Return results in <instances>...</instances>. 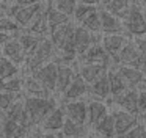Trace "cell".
Instances as JSON below:
<instances>
[{
  "label": "cell",
  "instance_id": "6da1fadb",
  "mask_svg": "<svg viewBox=\"0 0 146 138\" xmlns=\"http://www.w3.org/2000/svg\"><path fill=\"white\" fill-rule=\"evenodd\" d=\"M25 102V111H27V124L29 129L41 124L47 115H50L57 108V102L50 97H38V96H30L24 99Z\"/></svg>",
  "mask_w": 146,
  "mask_h": 138
},
{
  "label": "cell",
  "instance_id": "7a4b0ae2",
  "mask_svg": "<svg viewBox=\"0 0 146 138\" xmlns=\"http://www.w3.org/2000/svg\"><path fill=\"white\" fill-rule=\"evenodd\" d=\"M55 52H57V47L54 46L52 39H42L39 47L27 58V68H29V71L32 74H35L38 69H41L42 66L50 63V60H54Z\"/></svg>",
  "mask_w": 146,
  "mask_h": 138
},
{
  "label": "cell",
  "instance_id": "3957f363",
  "mask_svg": "<svg viewBox=\"0 0 146 138\" xmlns=\"http://www.w3.org/2000/svg\"><path fill=\"white\" fill-rule=\"evenodd\" d=\"M123 22H124L126 30L130 34H133V36L138 38V36L146 34V19L137 2H132V5H130L129 11H127L126 17L123 19Z\"/></svg>",
  "mask_w": 146,
  "mask_h": 138
},
{
  "label": "cell",
  "instance_id": "277c9868",
  "mask_svg": "<svg viewBox=\"0 0 146 138\" xmlns=\"http://www.w3.org/2000/svg\"><path fill=\"white\" fill-rule=\"evenodd\" d=\"M116 64H126V66H132V68L141 69L145 72L146 69V58L141 55L140 49L137 47L135 42H127L123 47L119 53L116 55Z\"/></svg>",
  "mask_w": 146,
  "mask_h": 138
},
{
  "label": "cell",
  "instance_id": "5b68a950",
  "mask_svg": "<svg viewBox=\"0 0 146 138\" xmlns=\"http://www.w3.org/2000/svg\"><path fill=\"white\" fill-rule=\"evenodd\" d=\"M74 33H76V27L71 22H68V24L60 25L50 31V39L57 49L77 52L76 47H74Z\"/></svg>",
  "mask_w": 146,
  "mask_h": 138
},
{
  "label": "cell",
  "instance_id": "8992f818",
  "mask_svg": "<svg viewBox=\"0 0 146 138\" xmlns=\"http://www.w3.org/2000/svg\"><path fill=\"white\" fill-rule=\"evenodd\" d=\"M58 69H60V64H57L55 61H50L46 66H42L41 69H38L33 75L41 82L42 86H44L49 93H54V91H57Z\"/></svg>",
  "mask_w": 146,
  "mask_h": 138
},
{
  "label": "cell",
  "instance_id": "52a82bcc",
  "mask_svg": "<svg viewBox=\"0 0 146 138\" xmlns=\"http://www.w3.org/2000/svg\"><path fill=\"white\" fill-rule=\"evenodd\" d=\"M138 96H140V90L137 88H129L124 93L113 96L111 102H115L116 105H119L123 110H127L130 113L138 115Z\"/></svg>",
  "mask_w": 146,
  "mask_h": 138
},
{
  "label": "cell",
  "instance_id": "ba28073f",
  "mask_svg": "<svg viewBox=\"0 0 146 138\" xmlns=\"http://www.w3.org/2000/svg\"><path fill=\"white\" fill-rule=\"evenodd\" d=\"M115 125H116V137H124L130 129H133L138 124V115L130 113L127 110L115 111Z\"/></svg>",
  "mask_w": 146,
  "mask_h": 138
},
{
  "label": "cell",
  "instance_id": "9c48e42d",
  "mask_svg": "<svg viewBox=\"0 0 146 138\" xmlns=\"http://www.w3.org/2000/svg\"><path fill=\"white\" fill-rule=\"evenodd\" d=\"M2 52H3V56L10 58L16 64H22L24 61H27V53L21 44L19 38H13V39L3 42L2 44Z\"/></svg>",
  "mask_w": 146,
  "mask_h": 138
},
{
  "label": "cell",
  "instance_id": "30bf717a",
  "mask_svg": "<svg viewBox=\"0 0 146 138\" xmlns=\"http://www.w3.org/2000/svg\"><path fill=\"white\" fill-rule=\"evenodd\" d=\"M96 34L98 33H93V31H90L88 28H85V27H77L76 28V33H74V47H76L79 55H82L85 50H88L94 42H98Z\"/></svg>",
  "mask_w": 146,
  "mask_h": 138
},
{
  "label": "cell",
  "instance_id": "8fae6325",
  "mask_svg": "<svg viewBox=\"0 0 146 138\" xmlns=\"http://www.w3.org/2000/svg\"><path fill=\"white\" fill-rule=\"evenodd\" d=\"M64 113L68 118H71L72 121L79 122V124H85L88 119V105L83 100H71V102L64 104Z\"/></svg>",
  "mask_w": 146,
  "mask_h": 138
},
{
  "label": "cell",
  "instance_id": "7c38bea8",
  "mask_svg": "<svg viewBox=\"0 0 146 138\" xmlns=\"http://www.w3.org/2000/svg\"><path fill=\"white\" fill-rule=\"evenodd\" d=\"M101 22H102V31L105 34H116V33H124L126 27L124 22H121V19L118 16L111 14V13L101 9Z\"/></svg>",
  "mask_w": 146,
  "mask_h": 138
},
{
  "label": "cell",
  "instance_id": "4fadbf2b",
  "mask_svg": "<svg viewBox=\"0 0 146 138\" xmlns=\"http://www.w3.org/2000/svg\"><path fill=\"white\" fill-rule=\"evenodd\" d=\"M90 93L96 96L99 100L105 99L111 94V86H110V78H108V69L104 71L93 83H90Z\"/></svg>",
  "mask_w": 146,
  "mask_h": 138
},
{
  "label": "cell",
  "instance_id": "5bb4252c",
  "mask_svg": "<svg viewBox=\"0 0 146 138\" xmlns=\"http://www.w3.org/2000/svg\"><path fill=\"white\" fill-rule=\"evenodd\" d=\"M42 5L41 3H35V5H27V6H21V9L14 14V21L21 25V27H29L32 24V21L42 11Z\"/></svg>",
  "mask_w": 146,
  "mask_h": 138
},
{
  "label": "cell",
  "instance_id": "9a60e30c",
  "mask_svg": "<svg viewBox=\"0 0 146 138\" xmlns=\"http://www.w3.org/2000/svg\"><path fill=\"white\" fill-rule=\"evenodd\" d=\"M64 121H66L64 108L57 107V108H55L50 115H47V118L42 121V129H44L46 132H58V130L63 129Z\"/></svg>",
  "mask_w": 146,
  "mask_h": 138
},
{
  "label": "cell",
  "instance_id": "2e32d148",
  "mask_svg": "<svg viewBox=\"0 0 146 138\" xmlns=\"http://www.w3.org/2000/svg\"><path fill=\"white\" fill-rule=\"evenodd\" d=\"M127 44V39L123 33H116V34H105L102 38V46L105 47L108 53L111 56H115V61H116V55L123 50V47Z\"/></svg>",
  "mask_w": 146,
  "mask_h": 138
},
{
  "label": "cell",
  "instance_id": "e0dca14e",
  "mask_svg": "<svg viewBox=\"0 0 146 138\" xmlns=\"http://www.w3.org/2000/svg\"><path fill=\"white\" fill-rule=\"evenodd\" d=\"M118 69L123 74L124 80L127 82V86L129 88H137L138 90L140 83L145 80L146 74L141 71V69L132 68V66H126V64H118Z\"/></svg>",
  "mask_w": 146,
  "mask_h": 138
},
{
  "label": "cell",
  "instance_id": "ac0fdd59",
  "mask_svg": "<svg viewBox=\"0 0 146 138\" xmlns=\"http://www.w3.org/2000/svg\"><path fill=\"white\" fill-rule=\"evenodd\" d=\"M88 90H90V83L79 74V72H77L76 78H74L72 83L69 85V88L64 91L63 96H64L66 100H76V99H79L80 96H83Z\"/></svg>",
  "mask_w": 146,
  "mask_h": 138
},
{
  "label": "cell",
  "instance_id": "d6986e66",
  "mask_svg": "<svg viewBox=\"0 0 146 138\" xmlns=\"http://www.w3.org/2000/svg\"><path fill=\"white\" fill-rule=\"evenodd\" d=\"M108 66L101 64V63H90V61H82L79 66V74L85 78L88 83H93L104 71H107Z\"/></svg>",
  "mask_w": 146,
  "mask_h": 138
},
{
  "label": "cell",
  "instance_id": "ffe728a7",
  "mask_svg": "<svg viewBox=\"0 0 146 138\" xmlns=\"http://www.w3.org/2000/svg\"><path fill=\"white\" fill-rule=\"evenodd\" d=\"M108 78H110V86H111V94L118 96V94L124 93L126 90H129L127 82L124 80L123 74L118 69V64H111L108 68Z\"/></svg>",
  "mask_w": 146,
  "mask_h": 138
},
{
  "label": "cell",
  "instance_id": "44dd1931",
  "mask_svg": "<svg viewBox=\"0 0 146 138\" xmlns=\"http://www.w3.org/2000/svg\"><path fill=\"white\" fill-rule=\"evenodd\" d=\"M29 127L13 119H3V138H25Z\"/></svg>",
  "mask_w": 146,
  "mask_h": 138
},
{
  "label": "cell",
  "instance_id": "7402d4cb",
  "mask_svg": "<svg viewBox=\"0 0 146 138\" xmlns=\"http://www.w3.org/2000/svg\"><path fill=\"white\" fill-rule=\"evenodd\" d=\"M29 31L30 33H35V34H39V36H46V34L50 31L49 17H47V8L42 9V11L32 21V24L29 25Z\"/></svg>",
  "mask_w": 146,
  "mask_h": 138
},
{
  "label": "cell",
  "instance_id": "603a6c76",
  "mask_svg": "<svg viewBox=\"0 0 146 138\" xmlns=\"http://www.w3.org/2000/svg\"><path fill=\"white\" fill-rule=\"evenodd\" d=\"M108 115L107 105L101 100H91L88 104V122L94 127L101 119H104Z\"/></svg>",
  "mask_w": 146,
  "mask_h": 138
},
{
  "label": "cell",
  "instance_id": "cb8c5ba5",
  "mask_svg": "<svg viewBox=\"0 0 146 138\" xmlns=\"http://www.w3.org/2000/svg\"><path fill=\"white\" fill-rule=\"evenodd\" d=\"M19 41L21 44H22L24 50H25L27 53V58H29L30 55H32L33 52H35L36 49L39 47V44L42 42V39L44 38L39 36V34H35V33H30V31H24V33H19Z\"/></svg>",
  "mask_w": 146,
  "mask_h": 138
},
{
  "label": "cell",
  "instance_id": "d4e9b609",
  "mask_svg": "<svg viewBox=\"0 0 146 138\" xmlns=\"http://www.w3.org/2000/svg\"><path fill=\"white\" fill-rule=\"evenodd\" d=\"M5 118H7V119H13V121H17V122H21V124H24V125H27V127H29V124H27L25 102L17 99L16 102H14L13 105H11L10 108L5 111Z\"/></svg>",
  "mask_w": 146,
  "mask_h": 138
},
{
  "label": "cell",
  "instance_id": "484cf974",
  "mask_svg": "<svg viewBox=\"0 0 146 138\" xmlns=\"http://www.w3.org/2000/svg\"><path fill=\"white\" fill-rule=\"evenodd\" d=\"M76 72L69 66H60L58 69V82H57V93L64 94V91L69 88V85L72 83V80L76 78Z\"/></svg>",
  "mask_w": 146,
  "mask_h": 138
},
{
  "label": "cell",
  "instance_id": "4316f807",
  "mask_svg": "<svg viewBox=\"0 0 146 138\" xmlns=\"http://www.w3.org/2000/svg\"><path fill=\"white\" fill-rule=\"evenodd\" d=\"M96 132L98 133H101L102 137L105 138H113L115 135H116V125H115V115L111 113V115H107L104 119H101V121L98 122V124L94 125Z\"/></svg>",
  "mask_w": 146,
  "mask_h": 138
},
{
  "label": "cell",
  "instance_id": "83f0119b",
  "mask_svg": "<svg viewBox=\"0 0 146 138\" xmlns=\"http://www.w3.org/2000/svg\"><path fill=\"white\" fill-rule=\"evenodd\" d=\"M24 88H25V91H29L32 96H38V97H49L50 96V93L42 86V83L35 77V75L24 78Z\"/></svg>",
  "mask_w": 146,
  "mask_h": 138
},
{
  "label": "cell",
  "instance_id": "f1b7e54d",
  "mask_svg": "<svg viewBox=\"0 0 146 138\" xmlns=\"http://www.w3.org/2000/svg\"><path fill=\"white\" fill-rule=\"evenodd\" d=\"M130 5H132L130 0H111L110 3L104 5V9L111 13V14H115V16H118L119 19H124L127 11H129V8H130Z\"/></svg>",
  "mask_w": 146,
  "mask_h": 138
},
{
  "label": "cell",
  "instance_id": "f546056e",
  "mask_svg": "<svg viewBox=\"0 0 146 138\" xmlns=\"http://www.w3.org/2000/svg\"><path fill=\"white\" fill-rule=\"evenodd\" d=\"M47 17H49V27H50V31L55 30L60 25H64L69 22V16H66L64 13H61L60 9H57L55 6L49 5L47 6Z\"/></svg>",
  "mask_w": 146,
  "mask_h": 138
},
{
  "label": "cell",
  "instance_id": "4dcf8cb0",
  "mask_svg": "<svg viewBox=\"0 0 146 138\" xmlns=\"http://www.w3.org/2000/svg\"><path fill=\"white\" fill-rule=\"evenodd\" d=\"M61 132H63V135L66 138H77V137H83L85 129H83L82 124L72 121L71 118L66 116V121H64V125H63V129H61Z\"/></svg>",
  "mask_w": 146,
  "mask_h": 138
},
{
  "label": "cell",
  "instance_id": "1f68e13d",
  "mask_svg": "<svg viewBox=\"0 0 146 138\" xmlns=\"http://www.w3.org/2000/svg\"><path fill=\"white\" fill-rule=\"evenodd\" d=\"M77 56H79L77 52L64 50V49H57V52H55L52 61H55L57 64H60V66H69L71 63H74L77 60Z\"/></svg>",
  "mask_w": 146,
  "mask_h": 138
},
{
  "label": "cell",
  "instance_id": "d6a6232c",
  "mask_svg": "<svg viewBox=\"0 0 146 138\" xmlns=\"http://www.w3.org/2000/svg\"><path fill=\"white\" fill-rule=\"evenodd\" d=\"M16 74H17V64L13 63L10 58H7V56H2V60H0V75H2V80L14 77Z\"/></svg>",
  "mask_w": 146,
  "mask_h": 138
},
{
  "label": "cell",
  "instance_id": "836d02e7",
  "mask_svg": "<svg viewBox=\"0 0 146 138\" xmlns=\"http://www.w3.org/2000/svg\"><path fill=\"white\" fill-rule=\"evenodd\" d=\"M82 27L88 28L90 31L93 33H99L102 30V22H101V13L99 11H94L82 22Z\"/></svg>",
  "mask_w": 146,
  "mask_h": 138
},
{
  "label": "cell",
  "instance_id": "e575fe53",
  "mask_svg": "<svg viewBox=\"0 0 146 138\" xmlns=\"http://www.w3.org/2000/svg\"><path fill=\"white\" fill-rule=\"evenodd\" d=\"M24 88V78L19 77H10L2 80V91H10V93H21Z\"/></svg>",
  "mask_w": 146,
  "mask_h": 138
},
{
  "label": "cell",
  "instance_id": "d590c367",
  "mask_svg": "<svg viewBox=\"0 0 146 138\" xmlns=\"http://www.w3.org/2000/svg\"><path fill=\"white\" fill-rule=\"evenodd\" d=\"M94 11H98V8H96L94 5H88V3H80L79 2V5H77L76 13H74L72 17L76 19L77 22H80V24H82V22L85 21V19L88 17L91 13H94Z\"/></svg>",
  "mask_w": 146,
  "mask_h": 138
},
{
  "label": "cell",
  "instance_id": "8d00e7d4",
  "mask_svg": "<svg viewBox=\"0 0 146 138\" xmlns=\"http://www.w3.org/2000/svg\"><path fill=\"white\" fill-rule=\"evenodd\" d=\"M79 5V0H55V8L64 13L66 16H74L76 8Z\"/></svg>",
  "mask_w": 146,
  "mask_h": 138
},
{
  "label": "cell",
  "instance_id": "74e56055",
  "mask_svg": "<svg viewBox=\"0 0 146 138\" xmlns=\"http://www.w3.org/2000/svg\"><path fill=\"white\" fill-rule=\"evenodd\" d=\"M0 30L7 31V33H19L21 31V25L17 24L16 21H13V17H8V16H3L0 19Z\"/></svg>",
  "mask_w": 146,
  "mask_h": 138
},
{
  "label": "cell",
  "instance_id": "f35d334b",
  "mask_svg": "<svg viewBox=\"0 0 146 138\" xmlns=\"http://www.w3.org/2000/svg\"><path fill=\"white\" fill-rule=\"evenodd\" d=\"M19 99L17 97V93H10V91H2V96H0V107L3 111H7L11 105H13L16 100Z\"/></svg>",
  "mask_w": 146,
  "mask_h": 138
},
{
  "label": "cell",
  "instance_id": "ab89813d",
  "mask_svg": "<svg viewBox=\"0 0 146 138\" xmlns=\"http://www.w3.org/2000/svg\"><path fill=\"white\" fill-rule=\"evenodd\" d=\"M119 138H146V125L145 124H137L133 129H130L124 137Z\"/></svg>",
  "mask_w": 146,
  "mask_h": 138
},
{
  "label": "cell",
  "instance_id": "60d3db41",
  "mask_svg": "<svg viewBox=\"0 0 146 138\" xmlns=\"http://www.w3.org/2000/svg\"><path fill=\"white\" fill-rule=\"evenodd\" d=\"M138 113H146V91H140L138 96Z\"/></svg>",
  "mask_w": 146,
  "mask_h": 138
},
{
  "label": "cell",
  "instance_id": "b9f144b4",
  "mask_svg": "<svg viewBox=\"0 0 146 138\" xmlns=\"http://www.w3.org/2000/svg\"><path fill=\"white\" fill-rule=\"evenodd\" d=\"M135 44H137V47L140 49L141 55L146 58V39H143V38H137V39H135Z\"/></svg>",
  "mask_w": 146,
  "mask_h": 138
},
{
  "label": "cell",
  "instance_id": "7bdbcfd3",
  "mask_svg": "<svg viewBox=\"0 0 146 138\" xmlns=\"http://www.w3.org/2000/svg\"><path fill=\"white\" fill-rule=\"evenodd\" d=\"M10 2H14L21 6H27V5H35V3H41L42 0H10Z\"/></svg>",
  "mask_w": 146,
  "mask_h": 138
},
{
  "label": "cell",
  "instance_id": "ee69618b",
  "mask_svg": "<svg viewBox=\"0 0 146 138\" xmlns=\"http://www.w3.org/2000/svg\"><path fill=\"white\" fill-rule=\"evenodd\" d=\"M41 138H66L63 135V132L60 130V133H55V132H46L41 135Z\"/></svg>",
  "mask_w": 146,
  "mask_h": 138
},
{
  "label": "cell",
  "instance_id": "f6af8a7d",
  "mask_svg": "<svg viewBox=\"0 0 146 138\" xmlns=\"http://www.w3.org/2000/svg\"><path fill=\"white\" fill-rule=\"evenodd\" d=\"M138 6H140V9H141V13H143V16H145V19H146V0H138Z\"/></svg>",
  "mask_w": 146,
  "mask_h": 138
},
{
  "label": "cell",
  "instance_id": "bcb514c9",
  "mask_svg": "<svg viewBox=\"0 0 146 138\" xmlns=\"http://www.w3.org/2000/svg\"><path fill=\"white\" fill-rule=\"evenodd\" d=\"M80 3H88V5H98V3H101V0H79Z\"/></svg>",
  "mask_w": 146,
  "mask_h": 138
},
{
  "label": "cell",
  "instance_id": "7dc6e473",
  "mask_svg": "<svg viewBox=\"0 0 146 138\" xmlns=\"http://www.w3.org/2000/svg\"><path fill=\"white\" fill-rule=\"evenodd\" d=\"M110 2H111V0H101L102 5H107V3H110Z\"/></svg>",
  "mask_w": 146,
  "mask_h": 138
},
{
  "label": "cell",
  "instance_id": "c3c4849f",
  "mask_svg": "<svg viewBox=\"0 0 146 138\" xmlns=\"http://www.w3.org/2000/svg\"><path fill=\"white\" fill-rule=\"evenodd\" d=\"M91 138H105V137H91Z\"/></svg>",
  "mask_w": 146,
  "mask_h": 138
},
{
  "label": "cell",
  "instance_id": "681fc988",
  "mask_svg": "<svg viewBox=\"0 0 146 138\" xmlns=\"http://www.w3.org/2000/svg\"><path fill=\"white\" fill-rule=\"evenodd\" d=\"M77 138H85V137H77Z\"/></svg>",
  "mask_w": 146,
  "mask_h": 138
},
{
  "label": "cell",
  "instance_id": "f907efd6",
  "mask_svg": "<svg viewBox=\"0 0 146 138\" xmlns=\"http://www.w3.org/2000/svg\"><path fill=\"white\" fill-rule=\"evenodd\" d=\"M145 74H146V69H145Z\"/></svg>",
  "mask_w": 146,
  "mask_h": 138
},
{
  "label": "cell",
  "instance_id": "816d5d0a",
  "mask_svg": "<svg viewBox=\"0 0 146 138\" xmlns=\"http://www.w3.org/2000/svg\"><path fill=\"white\" fill-rule=\"evenodd\" d=\"M25 138H30V137H25Z\"/></svg>",
  "mask_w": 146,
  "mask_h": 138
}]
</instances>
